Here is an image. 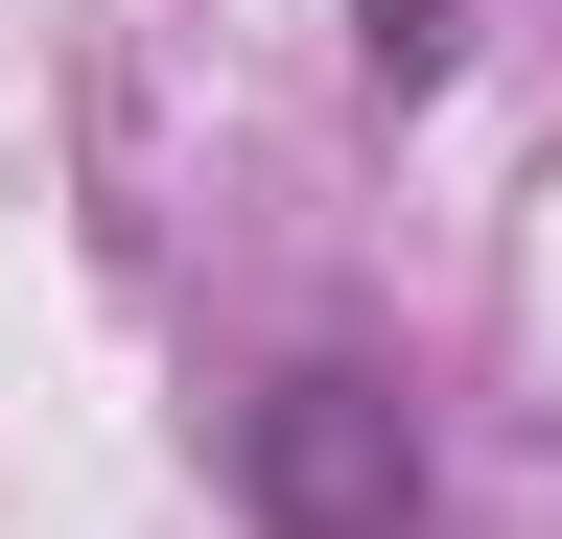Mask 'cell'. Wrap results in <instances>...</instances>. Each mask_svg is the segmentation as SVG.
<instances>
[{
    "mask_svg": "<svg viewBox=\"0 0 562 539\" xmlns=\"http://www.w3.org/2000/svg\"><path fill=\"white\" fill-rule=\"evenodd\" d=\"M235 516H258V539H422V423H398V375L281 352V375L235 398Z\"/></svg>",
    "mask_w": 562,
    "mask_h": 539,
    "instance_id": "1",
    "label": "cell"
}]
</instances>
